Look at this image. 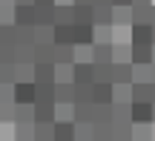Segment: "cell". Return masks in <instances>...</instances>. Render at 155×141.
I'll use <instances>...</instances> for the list:
<instances>
[{"label": "cell", "instance_id": "obj_1", "mask_svg": "<svg viewBox=\"0 0 155 141\" xmlns=\"http://www.w3.org/2000/svg\"><path fill=\"white\" fill-rule=\"evenodd\" d=\"M12 104H35V81H15L12 84Z\"/></svg>", "mask_w": 155, "mask_h": 141}, {"label": "cell", "instance_id": "obj_2", "mask_svg": "<svg viewBox=\"0 0 155 141\" xmlns=\"http://www.w3.org/2000/svg\"><path fill=\"white\" fill-rule=\"evenodd\" d=\"M129 121L132 124H152V104L150 101H132L129 104Z\"/></svg>", "mask_w": 155, "mask_h": 141}, {"label": "cell", "instance_id": "obj_3", "mask_svg": "<svg viewBox=\"0 0 155 141\" xmlns=\"http://www.w3.org/2000/svg\"><path fill=\"white\" fill-rule=\"evenodd\" d=\"M95 43V26L92 23H72V46Z\"/></svg>", "mask_w": 155, "mask_h": 141}, {"label": "cell", "instance_id": "obj_4", "mask_svg": "<svg viewBox=\"0 0 155 141\" xmlns=\"http://www.w3.org/2000/svg\"><path fill=\"white\" fill-rule=\"evenodd\" d=\"M129 43L150 46L152 43V23H132L129 26Z\"/></svg>", "mask_w": 155, "mask_h": 141}, {"label": "cell", "instance_id": "obj_5", "mask_svg": "<svg viewBox=\"0 0 155 141\" xmlns=\"http://www.w3.org/2000/svg\"><path fill=\"white\" fill-rule=\"evenodd\" d=\"M32 81L35 84H55V63L52 61L35 63L32 66Z\"/></svg>", "mask_w": 155, "mask_h": 141}, {"label": "cell", "instance_id": "obj_6", "mask_svg": "<svg viewBox=\"0 0 155 141\" xmlns=\"http://www.w3.org/2000/svg\"><path fill=\"white\" fill-rule=\"evenodd\" d=\"M52 63H75V46L72 43H52Z\"/></svg>", "mask_w": 155, "mask_h": 141}, {"label": "cell", "instance_id": "obj_7", "mask_svg": "<svg viewBox=\"0 0 155 141\" xmlns=\"http://www.w3.org/2000/svg\"><path fill=\"white\" fill-rule=\"evenodd\" d=\"M109 81L112 84H132V63H109Z\"/></svg>", "mask_w": 155, "mask_h": 141}, {"label": "cell", "instance_id": "obj_8", "mask_svg": "<svg viewBox=\"0 0 155 141\" xmlns=\"http://www.w3.org/2000/svg\"><path fill=\"white\" fill-rule=\"evenodd\" d=\"M32 118L43 121V124H52L55 121V104L52 101H35L32 104Z\"/></svg>", "mask_w": 155, "mask_h": 141}, {"label": "cell", "instance_id": "obj_9", "mask_svg": "<svg viewBox=\"0 0 155 141\" xmlns=\"http://www.w3.org/2000/svg\"><path fill=\"white\" fill-rule=\"evenodd\" d=\"M12 26H35L32 6H15L12 3Z\"/></svg>", "mask_w": 155, "mask_h": 141}, {"label": "cell", "instance_id": "obj_10", "mask_svg": "<svg viewBox=\"0 0 155 141\" xmlns=\"http://www.w3.org/2000/svg\"><path fill=\"white\" fill-rule=\"evenodd\" d=\"M129 63H132V66H141V63H152V43H150V46L129 43Z\"/></svg>", "mask_w": 155, "mask_h": 141}, {"label": "cell", "instance_id": "obj_11", "mask_svg": "<svg viewBox=\"0 0 155 141\" xmlns=\"http://www.w3.org/2000/svg\"><path fill=\"white\" fill-rule=\"evenodd\" d=\"M72 84H92V61L72 63Z\"/></svg>", "mask_w": 155, "mask_h": 141}, {"label": "cell", "instance_id": "obj_12", "mask_svg": "<svg viewBox=\"0 0 155 141\" xmlns=\"http://www.w3.org/2000/svg\"><path fill=\"white\" fill-rule=\"evenodd\" d=\"M92 23L95 26H112V6L109 3H92Z\"/></svg>", "mask_w": 155, "mask_h": 141}, {"label": "cell", "instance_id": "obj_13", "mask_svg": "<svg viewBox=\"0 0 155 141\" xmlns=\"http://www.w3.org/2000/svg\"><path fill=\"white\" fill-rule=\"evenodd\" d=\"M89 58H92V63H112V43H92Z\"/></svg>", "mask_w": 155, "mask_h": 141}, {"label": "cell", "instance_id": "obj_14", "mask_svg": "<svg viewBox=\"0 0 155 141\" xmlns=\"http://www.w3.org/2000/svg\"><path fill=\"white\" fill-rule=\"evenodd\" d=\"M112 141H132V121H112Z\"/></svg>", "mask_w": 155, "mask_h": 141}, {"label": "cell", "instance_id": "obj_15", "mask_svg": "<svg viewBox=\"0 0 155 141\" xmlns=\"http://www.w3.org/2000/svg\"><path fill=\"white\" fill-rule=\"evenodd\" d=\"M112 26H132V9L129 6H112Z\"/></svg>", "mask_w": 155, "mask_h": 141}, {"label": "cell", "instance_id": "obj_16", "mask_svg": "<svg viewBox=\"0 0 155 141\" xmlns=\"http://www.w3.org/2000/svg\"><path fill=\"white\" fill-rule=\"evenodd\" d=\"M92 104H112V84H92Z\"/></svg>", "mask_w": 155, "mask_h": 141}, {"label": "cell", "instance_id": "obj_17", "mask_svg": "<svg viewBox=\"0 0 155 141\" xmlns=\"http://www.w3.org/2000/svg\"><path fill=\"white\" fill-rule=\"evenodd\" d=\"M52 43H72V23H52Z\"/></svg>", "mask_w": 155, "mask_h": 141}, {"label": "cell", "instance_id": "obj_18", "mask_svg": "<svg viewBox=\"0 0 155 141\" xmlns=\"http://www.w3.org/2000/svg\"><path fill=\"white\" fill-rule=\"evenodd\" d=\"M72 121H95V104H72Z\"/></svg>", "mask_w": 155, "mask_h": 141}, {"label": "cell", "instance_id": "obj_19", "mask_svg": "<svg viewBox=\"0 0 155 141\" xmlns=\"http://www.w3.org/2000/svg\"><path fill=\"white\" fill-rule=\"evenodd\" d=\"M92 141H112V121H92Z\"/></svg>", "mask_w": 155, "mask_h": 141}, {"label": "cell", "instance_id": "obj_20", "mask_svg": "<svg viewBox=\"0 0 155 141\" xmlns=\"http://www.w3.org/2000/svg\"><path fill=\"white\" fill-rule=\"evenodd\" d=\"M32 12H35V26H52V6L32 3Z\"/></svg>", "mask_w": 155, "mask_h": 141}, {"label": "cell", "instance_id": "obj_21", "mask_svg": "<svg viewBox=\"0 0 155 141\" xmlns=\"http://www.w3.org/2000/svg\"><path fill=\"white\" fill-rule=\"evenodd\" d=\"M52 23H72V3H55L52 6Z\"/></svg>", "mask_w": 155, "mask_h": 141}, {"label": "cell", "instance_id": "obj_22", "mask_svg": "<svg viewBox=\"0 0 155 141\" xmlns=\"http://www.w3.org/2000/svg\"><path fill=\"white\" fill-rule=\"evenodd\" d=\"M112 104H132L129 84H112Z\"/></svg>", "mask_w": 155, "mask_h": 141}, {"label": "cell", "instance_id": "obj_23", "mask_svg": "<svg viewBox=\"0 0 155 141\" xmlns=\"http://www.w3.org/2000/svg\"><path fill=\"white\" fill-rule=\"evenodd\" d=\"M132 89V101H150L152 104V84L144 81V84H129Z\"/></svg>", "mask_w": 155, "mask_h": 141}, {"label": "cell", "instance_id": "obj_24", "mask_svg": "<svg viewBox=\"0 0 155 141\" xmlns=\"http://www.w3.org/2000/svg\"><path fill=\"white\" fill-rule=\"evenodd\" d=\"M72 104H92V84H72Z\"/></svg>", "mask_w": 155, "mask_h": 141}, {"label": "cell", "instance_id": "obj_25", "mask_svg": "<svg viewBox=\"0 0 155 141\" xmlns=\"http://www.w3.org/2000/svg\"><path fill=\"white\" fill-rule=\"evenodd\" d=\"M155 124H132V141H152Z\"/></svg>", "mask_w": 155, "mask_h": 141}, {"label": "cell", "instance_id": "obj_26", "mask_svg": "<svg viewBox=\"0 0 155 141\" xmlns=\"http://www.w3.org/2000/svg\"><path fill=\"white\" fill-rule=\"evenodd\" d=\"M32 61L35 63L52 61V43H32Z\"/></svg>", "mask_w": 155, "mask_h": 141}, {"label": "cell", "instance_id": "obj_27", "mask_svg": "<svg viewBox=\"0 0 155 141\" xmlns=\"http://www.w3.org/2000/svg\"><path fill=\"white\" fill-rule=\"evenodd\" d=\"M15 63H35L32 61V43H15Z\"/></svg>", "mask_w": 155, "mask_h": 141}, {"label": "cell", "instance_id": "obj_28", "mask_svg": "<svg viewBox=\"0 0 155 141\" xmlns=\"http://www.w3.org/2000/svg\"><path fill=\"white\" fill-rule=\"evenodd\" d=\"M72 23H92V6H72Z\"/></svg>", "mask_w": 155, "mask_h": 141}, {"label": "cell", "instance_id": "obj_29", "mask_svg": "<svg viewBox=\"0 0 155 141\" xmlns=\"http://www.w3.org/2000/svg\"><path fill=\"white\" fill-rule=\"evenodd\" d=\"M32 43H52V26H32Z\"/></svg>", "mask_w": 155, "mask_h": 141}, {"label": "cell", "instance_id": "obj_30", "mask_svg": "<svg viewBox=\"0 0 155 141\" xmlns=\"http://www.w3.org/2000/svg\"><path fill=\"white\" fill-rule=\"evenodd\" d=\"M129 61V43H112V63H127Z\"/></svg>", "mask_w": 155, "mask_h": 141}, {"label": "cell", "instance_id": "obj_31", "mask_svg": "<svg viewBox=\"0 0 155 141\" xmlns=\"http://www.w3.org/2000/svg\"><path fill=\"white\" fill-rule=\"evenodd\" d=\"M75 141H92V124L75 121Z\"/></svg>", "mask_w": 155, "mask_h": 141}, {"label": "cell", "instance_id": "obj_32", "mask_svg": "<svg viewBox=\"0 0 155 141\" xmlns=\"http://www.w3.org/2000/svg\"><path fill=\"white\" fill-rule=\"evenodd\" d=\"M32 124H20V121H15V141H32Z\"/></svg>", "mask_w": 155, "mask_h": 141}, {"label": "cell", "instance_id": "obj_33", "mask_svg": "<svg viewBox=\"0 0 155 141\" xmlns=\"http://www.w3.org/2000/svg\"><path fill=\"white\" fill-rule=\"evenodd\" d=\"M132 9V23H150V6H129Z\"/></svg>", "mask_w": 155, "mask_h": 141}, {"label": "cell", "instance_id": "obj_34", "mask_svg": "<svg viewBox=\"0 0 155 141\" xmlns=\"http://www.w3.org/2000/svg\"><path fill=\"white\" fill-rule=\"evenodd\" d=\"M144 81H150V63L132 66V84H144Z\"/></svg>", "mask_w": 155, "mask_h": 141}, {"label": "cell", "instance_id": "obj_35", "mask_svg": "<svg viewBox=\"0 0 155 141\" xmlns=\"http://www.w3.org/2000/svg\"><path fill=\"white\" fill-rule=\"evenodd\" d=\"M95 43H112V26H95Z\"/></svg>", "mask_w": 155, "mask_h": 141}, {"label": "cell", "instance_id": "obj_36", "mask_svg": "<svg viewBox=\"0 0 155 141\" xmlns=\"http://www.w3.org/2000/svg\"><path fill=\"white\" fill-rule=\"evenodd\" d=\"M32 66L35 63H15V81H32Z\"/></svg>", "mask_w": 155, "mask_h": 141}, {"label": "cell", "instance_id": "obj_37", "mask_svg": "<svg viewBox=\"0 0 155 141\" xmlns=\"http://www.w3.org/2000/svg\"><path fill=\"white\" fill-rule=\"evenodd\" d=\"M0 84H15V63H0Z\"/></svg>", "mask_w": 155, "mask_h": 141}, {"label": "cell", "instance_id": "obj_38", "mask_svg": "<svg viewBox=\"0 0 155 141\" xmlns=\"http://www.w3.org/2000/svg\"><path fill=\"white\" fill-rule=\"evenodd\" d=\"M0 63H15V43H0Z\"/></svg>", "mask_w": 155, "mask_h": 141}, {"label": "cell", "instance_id": "obj_39", "mask_svg": "<svg viewBox=\"0 0 155 141\" xmlns=\"http://www.w3.org/2000/svg\"><path fill=\"white\" fill-rule=\"evenodd\" d=\"M12 112H15V104L12 101H0V124L12 121Z\"/></svg>", "mask_w": 155, "mask_h": 141}, {"label": "cell", "instance_id": "obj_40", "mask_svg": "<svg viewBox=\"0 0 155 141\" xmlns=\"http://www.w3.org/2000/svg\"><path fill=\"white\" fill-rule=\"evenodd\" d=\"M0 23H12V6H0Z\"/></svg>", "mask_w": 155, "mask_h": 141}, {"label": "cell", "instance_id": "obj_41", "mask_svg": "<svg viewBox=\"0 0 155 141\" xmlns=\"http://www.w3.org/2000/svg\"><path fill=\"white\" fill-rule=\"evenodd\" d=\"M0 101H12V84H0Z\"/></svg>", "mask_w": 155, "mask_h": 141}, {"label": "cell", "instance_id": "obj_42", "mask_svg": "<svg viewBox=\"0 0 155 141\" xmlns=\"http://www.w3.org/2000/svg\"><path fill=\"white\" fill-rule=\"evenodd\" d=\"M112 6H132V0H109Z\"/></svg>", "mask_w": 155, "mask_h": 141}, {"label": "cell", "instance_id": "obj_43", "mask_svg": "<svg viewBox=\"0 0 155 141\" xmlns=\"http://www.w3.org/2000/svg\"><path fill=\"white\" fill-rule=\"evenodd\" d=\"M95 0H72V6H92Z\"/></svg>", "mask_w": 155, "mask_h": 141}, {"label": "cell", "instance_id": "obj_44", "mask_svg": "<svg viewBox=\"0 0 155 141\" xmlns=\"http://www.w3.org/2000/svg\"><path fill=\"white\" fill-rule=\"evenodd\" d=\"M12 3H15V6H32L35 0H12Z\"/></svg>", "mask_w": 155, "mask_h": 141}, {"label": "cell", "instance_id": "obj_45", "mask_svg": "<svg viewBox=\"0 0 155 141\" xmlns=\"http://www.w3.org/2000/svg\"><path fill=\"white\" fill-rule=\"evenodd\" d=\"M132 6H152V0H132Z\"/></svg>", "mask_w": 155, "mask_h": 141}, {"label": "cell", "instance_id": "obj_46", "mask_svg": "<svg viewBox=\"0 0 155 141\" xmlns=\"http://www.w3.org/2000/svg\"><path fill=\"white\" fill-rule=\"evenodd\" d=\"M150 23H155V3L150 6Z\"/></svg>", "mask_w": 155, "mask_h": 141}, {"label": "cell", "instance_id": "obj_47", "mask_svg": "<svg viewBox=\"0 0 155 141\" xmlns=\"http://www.w3.org/2000/svg\"><path fill=\"white\" fill-rule=\"evenodd\" d=\"M35 3H43V6H55V0H35Z\"/></svg>", "mask_w": 155, "mask_h": 141}, {"label": "cell", "instance_id": "obj_48", "mask_svg": "<svg viewBox=\"0 0 155 141\" xmlns=\"http://www.w3.org/2000/svg\"><path fill=\"white\" fill-rule=\"evenodd\" d=\"M0 6H12V0H0Z\"/></svg>", "mask_w": 155, "mask_h": 141}, {"label": "cell", "instance_id": "obj_49", "mask_svg": "<svg viewBox=\"0 0 155 141\" xmlns=\"http://www.w3.org/2000/svg\"><path fill=\"white\" fill-rule=\"evenodd\" d=\"M152 43H155V23H152Z\"/></svg>", "mask_w": 155, "mask_h": 141}, {"label": "cell", "instance_id": "obj_50", "mask_svg": "<svg viewBox=\"0 0 155 141\" xmlns=\"http://www.w3.org/2000/svg\"><path fill=\"white\" fill-rule=\"evenodd\" d=\"M152 124H155V104H152Z\"/></svg>", "mask_w": 155, "mask_h": 141}, {"label": "cell", "instance_id": "obj_51", "mask_svg": "<svg viewBox=\"0 0 155 141\" xmlns=\"http://www.w3.org/2000/svg\"><path fill=\"white\" fill-rule=\"evenodd\" d=\"M52 141H72V138H52Z\"/></svg>", "mask_w": 155, "mask_h": 141}, {"label": "cell", "instance_id": "obj_52", "mask_svg": "<svg viewBox=\"0 0 155 141\" xmlns=\"http://www.w3.org/2000/svg\"><path fill=\"white\" fill-rule=\"evenodd\" d=\"M152 104H155V84H152Z\"/></svg>", "mask_w": 155, "mask_h": 141}, {"label": "cell", "instance_id": "obj_53", "mask_svg": "<svg viewBox=\"0 0 155 141\" xmlns=\"http://www.w3.org/2000/svg\"><path fill=\"white\" fill-rule=\"evenodd\" d=\"M152 63H155V43H152Z\"/></svg>", "mask_w": 155, "mask_h": 141}, {"label": "cell", "instance_id": "obj_54", "mask_svg": "<svg viewBox=\"0 0 155 141\" xmlns=\"http://www.w3.org/2000/svg\"><path fill=\"white\" fill-rule=\"evenodd\" d=\"M55 3H72V0H55Z\"/></svg>", "mask_w": 155, "mask_h": 141}, {"label": "cell", "instance_id": "obj_55", "mask_svg": "<svg viewBox=\"0 0 155 141\" xmlns=\"http://www.w3.org/2000/svg\"><path fill=\"white\" fill-rule=\"evenodd\" d=\"M35 141H43V138H35Z\"/></svg>", "mask_w": 155, "mask_h": 141}]
</instances>
